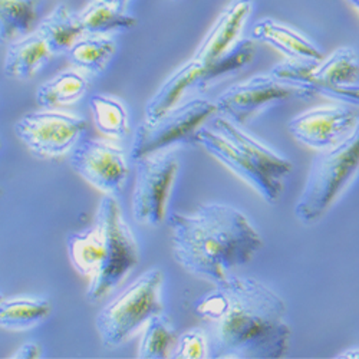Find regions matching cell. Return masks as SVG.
<instances>
[{
	"mask_svg": "<svg viewBox=\"0 0 359 359\" xmlns=\"http://www.w3.org/2000/svg\"><path fill=\"white\" fill-rule=\"evenodd\" d=\"M213 286L194 305L213 326V358L278 359L287 353L292 327L282 296L257 279L234 273Z\"/></svg>",
	"mask_w": 359,
	"mask_h": 359,
	"instance_id": "1",
	"label": "cell"
},
{
	"mask_svg": "<svg viewBox=\"0 0 359 359\" xmlns=\"http://www.w3.org/2000/svg\"><path fill=\"white\" fill-rule=\"evenodd\" d=\"M168 223L174 260L212 285L248 264L263 248L248 216L224 203H204L193 213H171Z\"/></svg>",
	"mask_w": 359,
	"mask_h": 359,
	"instance_id": "2",
	"label": "cell"
},
{
	"mask_svg": "<svg viewBox=\"0 0 359 359\" xmlns=\"http://www.w3.org/2000/svg\"><path fill=\"white\" fill-rule=\"evenodd\" d=\"M67 248L75 271L89 278L85 294L89 304L109 294L140 262L137 238L118 197L112 196L101 200L93 227L68 236Z\"/></svg>",
	"mask_w": 359,
	"mask_h": 359,
	"instance_id": "3",
	"label": "cell"
},
{
	"mask_svg": "<svg viewBox=\"0 0 359 359\" xmlns=\"http://www.w3.org/2000/svg\"><path fill=\"white\" fill-rule=\"evenodd\" d=\"M203 149L249 184L267 204H278L293 164L273 148L245 131L243 126L219 115L193 138Z\"/></svg>",
	"mask_w": 359,
	"mask_h": 359,
	"instance_id": "4",
	"label": "cell"
},
{
	"mask_svg": "<svg viewBox=\"0 0 359 359\" xmlns=\"http://www.w3.org/2000/svg\"><path fill=\"white\" fill-rule=\"evenodd\" d=\"M359 171V123L341 142L313 158L304 190L294 204V217L304 224L319 222Z\"/></svg>",
	"mask_w": 359,
	"mask_h": 359,
	"instance_id": "5",
	"label": "cell"
},
{
	"mask_svg": "<svg viewBox=\"0 0 359 359\" xmlns=\"http://www.w3.org/2000/svg\"><path fill=\"white\" fill-rule=\"evenodd\" d=\"M163 269L151 267L100 311L95 327L102 345L115 349L128 342L148 319L164 312Z\"/></svg>",
	"mask_w": 359,
	"mask_h": 359,
	"instance_id": "6",
	"label": "cell"
},
{
	"mask_svg": "<svg viewBox=\"0 0 359 359\" xmlns=\"http://www.w3.org/2000/svg\"><path fill=\"white\" fill-rule=\"evenodd\" d=\"M271 74L306 89L313 97L359 107V55L351 46L338 48L320 61L286 57Z\"/></svg>",
	"mask_w": 359,
	"mask_h": 359,
	"instance_id": "7",
	"label": "cell"
},
{
	"mask_svg": "<svg viewBox=\"0 0 359 359\" xmlns=\"http://www.w3.org/2000/svg\"><path fill=\"white\" fill-rule=\"evenodd\" d=\"M134 161L133 217L140 224L158 227L167 216L168 200L180 171L178 156L174 149L165 148Z\"/></svg>",
	"mask_w": 359,
	"mask_h": 359,
	"instance_id": "8",
	"label": "cell"
},
{
	"mask_svg": "<svg viewBox=\"0 0 359 359\" xmlns=\"http://www.w3.org/2000/svg\"><path fill=\"white\" fill-rule=\"evenodd\" d=\"M86 128L88 123L83 116L43 108L20 116L15 124V134L35 156L57 158L72 151Z\"/></svg>",
	"mask_w": 359,
	"mask_h": 359,
	"instance_id": "9",
	"label": "cell"
},
{
	"mask_svg": "<svg viewBox=\"0 0 359 359\" xmlns=\"http://www.w3.org/2000/svg\"><path fill=\"white\" fill-rule=\"evenodd\" d=\"M215 115H217L215 101L193 98L180 102L154 123H141L133 140V160L160 151V149L171 148L183 140L193 138L194 133Z\"/></svg>",
	"mask_w": 359,
	"mask_h": 359,
	"instance_id": "10",
	"label": "cell"
},
{
	"mask_svg": "<svg viewBox=\"0 0 359 359\" xmlns=\"http://www.w3.org/2000/svg\"><path fill=\"white\" fill-rule=\"evenodd\" d=\"M312 97L306 89L278 79L269 72L229 86L215 102L219 115L243 126L269 105L289 100H309Z\"/></svg>",
	"mask_w": 359,
	"mask_h": 359,
	"instance_id": "11",
	"label": "cell"
},
{
	"mask_svg": "<svg viewBox=\"0 0 359 359\" xmlns=\"http://www.w3.org/2000/svg\"><path fill=\"white\" fill-rule=\"evenodd\" d=\"M69 154L72 170L104 196L118 197L124 191L130 167L121 145L105 140L82 138Z\"/></svg>",
	"mask_w": 359,
	"mask_h": 359,
	"instance_id": "12",
	"label": "cell"
},
{
	"mask_svg": "<svg viewBox=\"0 0 359 359\" xmlns=\"http://www.w3.org/2000/svg\"><path fill=\"white\" fill-rule=\"evenodd\" d=\"M359 123V107L335 102L304 111L293 116L289 124L290 135L316 151L345 140Z\"/></svg>",
	"mask_w": 359,
	"mask_h": 359,
	"instance_id": "13",
	"label": "cell"
},
{
	"mask_svg": "<svg viewBox=\"0 0 359 359\" xmlns=\"http://www.w3.org/2000/svg\"><path fill=\"white\" fill-rule=\"evenodd\" d=\"M253 11L255 0H230L224 6L193 55L204 72L242 38Z\"/></svg>",
	"mask_w": 359,
	"mask_h": 359,
	"instance_id": "14",
	"label": "cell"
},
{
	"mask_svg": "<svg viewBox=\"0 0 359 359\" xmlns=\"http://www.w3.org/2000/svg\"><path fill=\"white\" fill-rule=\"evenodd\" d=\"M250 38L255 42L271 45L289 59L320 61L325 56L322 49L311 38L273 18L259 19L252 27Z\"/></svg>",
	"mask_w": 359,
	"mask_h": 359,
	"instance_id": "15",
	"label": "cell"
},
{
	"mask_svg": "<svg viewBox=\"0 0 359 359\" xmlns=\"http://www.w3.org/2000/svg\"><path fill=\"white\" fill-rule=\"evenodd\" d=\"M53 56L48 42L35 27L31 34L8 45L4 72L9 79L27 81L36 76Z\"/></svg>",
	"mask_w": 359,
	"mask_h": 359,
	"instance_id": "16",
	"label": "cell"
},
{
	"mask_svg": "<svg viewBox=\"0 0 359 359\" xmlns=\"http://www.w3.org/2000/svg\"><path fill=\"white\" fill-rule=\"evenodd\" d=\"M203 75L204 68L193 57L182 67H178L147 102L144 121L154 123L180 102H183V98L189 91L200 88Z\"/></svg>",
	"mask_w": 359,
	"mask_h": 359,
	"instance_id": "17",
	"label": "cell"
},
{
	"mask_svg": "<svg viewBox=\"0 0 359 359\" xmlns=\"http://www.w3.org/2000/svg\"><path fill=\"white\" fill-rule=\"evenodd\" d=\"M78 16L88 35L123 34L138 25V19L124 5L95 2V0H88V4L78 12Z\"/></svg>",
	"mask_w": 359,
	"mask_h": 359,
	"instance_id": "18",
	"label": "cell"
},
{
	"mask_svg": "<svg viewBox=\"0 0 359 359\" xmlns=\"http://www.w3.org/2000/svg\"><path fill=\"white\" fill-rule=\"evenodd\" d=\"M48 42L52 53L67 55L72 45L85 35L78 12L61 4L52 9L36 26Z\"/></svg>",
	"mask_w": 359,
	"mask_h": 359,
	"instance_id": "19",
	"label": "cell"
},
{
	"mask_svg": "<svg viewBox=\"0 0 359 359\" xmlns=\"http://www.w3.org/2000/svg\"><path fill=\"white\" fill-rule=\"evenodd\" d=\"M116 49V41L111 35L85 34L67 52V57L75 69L91 75H101L109 67Z\"/></svg>",
	"mask_w": 359,
	"mask_h": 359,
	"instance_id": "20",
	"label": "cell"
},
{
	"mask_svg": "<svg viewBox=\"0 0 359 359\" xmlns=\"http://www.w3.org/2000/svg\"><path fill=\"white\" fill-rule=\"evenodd\" d=\"M88 91V79L78 69H67L43 82L36 89V104L41 108L57 109L81 101Z\"/></svg>",
	"mask_w": 359,
	"mask_h": 359,
	"instance_id": "21",
	"label": "cell"
},
{
	"mask_svg": "<svg viewBox=\"0 0 359 359\" xmlns=\"http://www.w3.org/2000/svg\"><path fill=\"white\" fill-rule=\"evenodd\" d=\"M52 312L48 299L15 297L0 304V327L6 331H29L45 322Z\"/></svg>",
	"mask_w": 359,
	"mask_h": 359,
	"instance_id": "22",
	"label": "cell"
},
{
	"mask_svg": "<svg viewBox=\"0 0 359 359\" xmlns=\"http://www.w3.org/2000/svg\"><path fill=\"white\" fill-rule=\"evenodd\" d=\"M39 0H0V42L11 43L38 26Z\"/></svg>",
	"mask_w": 359,
	"mask_h": 359,
	"instance_id": "23",
	"label": "cell"
},
{
	"mask_svg": "<svg viewBox=\"0 0 359 359\" xmlns=\"http://www.w3.org/2000/svg\"><path fill=\"white\" fill-rule=\"evenodd\" d=\"M177 338L174 323L164 312H160L144 325L137 356L140 359L171 358Z\"/></svg>",
	"mask_w": 359,
	"mask_h": 359,
	"instance_id": "24",
	"label": "cell"
},
{
	"mask_svg": "<svg viewBox=\"0 0 359 359\" xmlns=\"http://www.w3.org/2000/svg\"><path fill=\"white\" fill-rule=\"evenodd\" d=\"M94 124L105 137L121 141L130 133L128 111L126 105L115 97L95 94L89 100Z\"/></svg>",
	"mask_w": 359,
	"mask_h": 359,
	"instance_id": "25",
	"label": "cell"
},
{
	"mask_svg": "<svg viewBox=\"0 0 359 359\" xmlns=\"http://www.w3.org/2000/svg\"><path fill=\"white\" fill-rule=\"evenodd\" d=\"M256 52V42L252 38L242 36L226 53H223L215 64H212L205 69L198 89H204L224 76L242 71L243 68L252 64Z\"/></svg>",
	"mask_w": 359,
	"mask_h": 359,
	"instance_id": "26",
	"label": "cell"
},
{
	"mask_svg": "<svg viewBox=\"0 0 359 359\" xmlns=\"http://www.w3.org/2000/svg\"><path fill=\"white\" fill-rule=\"evenodd\" d=\"M171 358L174 359H205L212 358L210 337L203 327H191L177 338Z\"/></svg>",
	"mask_w": 359,
	"mask_h": 359,
	"instance_id": "27",
	"label": "cell"
},
{
	"mask_svg": "<svg viewBox=\"0 0 359 359\" xmlns=\"http://www.w3.org/2000/svg\"><path fill=\"white\" fill-rule=\"evenodd\" d=\"M42 356V348L36 342H26L12 355L15 359H38Z\"/></svg>",
	"mask_w": 359,
	"mask_h": 359,
	"instance_id": "28",
	"label": "cell"
},
{
	"mask_svg": "<svg viewBox=\"0 0 359 359\" xmlns=\"http://www.w3.org/2000/svg\"><path fill=\"white\" fill-rule=\"evenodd\" d=\"M337 356L338 358H355V359H358L359 358V348H349L345 352L338 353Z\"/></svg>",
	"mask_w": 359,
	"mask_h": 359,
	"instance_id": "29",
	"label": "cell"
},
{
	"mask_svg": "<svg viewBox=\"0 0 359 359\" xmlns=\"http://www.w3.org/2000/svg\"><path fill=\"white\" fill-rule=\"evenodd\" d=\"M95 2H105V4H112V5H124L128 2V0H95Z\"/></svg>",
	"mask_w": 359,
	"mask_h": 359,
	"instance_id": "30",
	"label": "cell"
},
{
	"mask_svg": "<svg viewBox=\"0 0 359 359\" xmlns=\"http://www.w3.org/2000/svg\"><path fill=\"white\" fill-rule=\"evenodd\" d=\"M346 2L356 11V13L359 16V0H346Z\"/></svg>",
	"mask_w": 359,
	"mask_h": 359,
	"instance_id": "31",
	"label": "cell"
},
{
	"mask_svg": "<svg viewBox=\"0 0 359 359\" xmlns=\"http://www.w3.org/2000/svg\"><path fill=\"white\" fill-rule=\"evenodd\" d=\"M4 299H5V296H4L2 293H0V304H2V302H4Z\"/></svg>",
	"mask_w": 359,
	"mask_h": 359,
	"instance_id": "32",
	"label": "cell"
},
{
	"mask_svg": "<svg viewBox=\"0 0 359 359\" xmlns=\"http://www.w3.org/2000/svg\"><path fill=\"white\" fill-rule=\"evenodd\" d=\"M0 147H2V141H0Z\"/></svg>",
	"mask_w": 359,
	"mask_h": 359,
	"instance_id": "33",
	"label": "cell"
},
{
	"mask_svg": "<svg viewBox=\"0 0 359 359\" xmlns=\"http://www.w3.org/2000/svg\"><path fill=\"white\" fill-rule=\"evenodd\" d=\"M172 2H178V0H172Z\"/></svg>",
	"mask_w": 359,
	"mask_h": 359,
	"instance_id": "34",
	"label": "cell"
}]
</instances>
